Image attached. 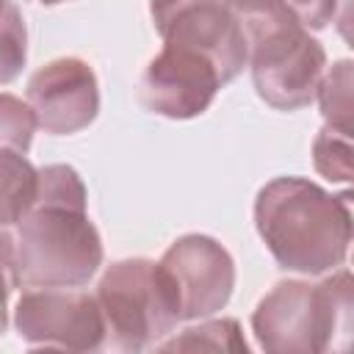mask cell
Segmentation results:
<instances>
[{"instance_id": "1", "label": "cell", "mask_w": 354, "mask_h": 354, "mask_svg": "<svg viewBox=\"0 0 354 354\" xmlns=\"http://www.w3.org/2000/svg\"><path fill=\"white\" fill-rule=\"evenodd\" d=\"M80 174L66 163L39 169L36 199L19 218L14 277L22 288H83L102 266V238L88 218Z\"/></svg>"}, {"instance_id": "2", "label": "cell", "mask_w": 354, "mask_h": 354, "mask_svg": "<svg viewBox=\"0 0 354 354\" xmlns=\"http://www.w3.org/2000/svg\"><path fill=\"white\" fill-rule=\"evenodd\" d=\"M254 227L279 268L318 277L346 263L351 196H335L307 177H274L257 191Z\"/></svg>"}, {"instance_id": "3", "label": "cell", "mask_w": 354, "mask_h": 354, "mask_svg": "<svg viewBox=\"0 0 354 354\" xmlns=\"http://www.w3.org/2000/svg\"><path fill=\"white\" fill-rule=\"evenodd\" d=\"M354 282L348 268H335L321 282L282 279L252 313L257 346L271 354L343 351L351 337Z\"/></svg>"}, {"instance_id": "4", "label": "cell", "mask_w": 354, "mask_h": 354, "mask_svg": "<svg viewBox=\"0 0 354 354\" xmlns=\"http://www.w3.org/2000/svg\"><path fill=\"white\" fill-rule=\"evenodd\" d=\"M241 25L257 97L277 111L310 105L326 69L321 41L282 8L243 14Z\"/></svg>"}, {"instance_id": "5", "label": "cell", "mask_w": 354, "mask_h": 354, "mask_svg": "<svg viewBox=\"0 0 354 354\" xmlns=\"http://www.w3.org/2000/svg\"><path fill=\"white\" fill-rule=\"evenodd\" d=\"M94 299L105 321L108 348L144 351L158 346L180 321L158 263L147 257L111 263L97 282Z\"/></svg>"}, {"instance_id": "6", "label": "cell", "mask_w": 354, "mask_h": 354, "mask_svg": "<svg viewBox=\"0 0 354 354\" xmlns=\"http://www.w3.org/2000/svg\"><path fill=\"white\" fill-rule=\"evenodd\" d=\"M149 14L163 44L207 55L230 83L246 66V36L232 0H149Z\"/></svg>"}, {"instance_id": "7", "label": "cell", "mask_w": 354, "mask_h": 354, "mask_svg": "<svg viewBox=\"0 0 354 354\" xmlns=\"http://www.w3.org/2000/svg\"><path fill=\"white\" fill-rule=\"evenodd\" d=\"M19 340L33 348L97 351L105 348V321L94 293L77 288L25 290L14 307Z\"/></svg>"}, {"instance_id": "8", "label": "cell", "mask_w": 354, "mask_h": 354, "mask_svg": "<svg viewBox=\"0 0 354 354\" xmlns=\"http://www.w3.org/2000/svg\"><path fill=\"white\" fill-rule=\"evenodd\" d=\"M158 268L171 290L180 321H199L218 313L235 288L232 254L202 232L177 238L158 260Z\"/></svg>"}, {"instance_id": "9", "label": "cell", "mask_w": 354, "mask_h": 354, "mask_svg": "<svg viewBox=\"0 0 354 354\" xmlns=\"http://www.w3.org/2000/svg\"><path fill=\"white\" fill-rule=\"evenodd\" d=\"M224 80L207 55L180 44H163L141 72L138 97L158 116L194 119L210 108Z\"/></svg>"}, {"instance_id": "10", "label": "cell", "mask_w": 354, "mask_h": 354, "mask_svg": "<svg viewBox=\"0 0 354 354\" xmlns=\"http://www.w3.org/2000/svg\"><path fill=\"white\" fill-rule=\"evenodd\" d=\"M28 105L44 133L72 136L88 127L100 113L97 75L83 58H55L30 75Z\"/></svg>"}, {"instance_id": "11", "label": "cell", "mask_w": 354, "mask_h": 354, "mask_svg": "<svg viewBox=\"0 0 354 354\" xmlns=\"http://www.w3.org/2000/svg\"><path fill=\"white\" fill-rule=\"evenodd\" d=\"M39 169L17 149H0V227L19 224L36 199Z\"/></svg>"}, {"instance_id": "12", "label": "cell", "mask_w": 354, "mask_h": 354, "mask_svg": "<svg viewBox=\"0 0 354 354\" xmlns=\"http://www.w3.org/2000/svg\"><path fill=\"white\" fill-rule=\"evenodd\" d=\"M155 348L160 351H246V340L241 337V326L235 318H216V321H202L199 326H188L171 340H160Z\"/></svg>"}, {"instance_id": "13", "label": "cell", "mask_w": 354, "mask_h": 354, "mask_svg": "<svg viewBox=\"0 0 354 354\" xmlns=\"http://www.w3.org/2000/svg\"><path fill=\"white\" fill-rule=\"evenodd\" d=\"M315 97L321 102V113L326 127L351 136V61H337L318 83Z\"/></svg>"}, {"instance_id": "14", "label": "cell", "mask_w": 354, "mask_h": 354, "mask_svg": "<svg viewBox=\"0 0 354 354\" xmlns=\"http://www.w3.org/2000/svg\"><path fill=\"white\" fill-rule=\"evenodd\" d=\"M28 61V28L11 0L0 3V86L11 83Z\"/></svg>"}, {"instance_id": "15", "label": "cell", "mask_w": 354, "mask_h": 354, "mask_svg": "<svg viewBox=\"0 0 354 354\" xmlns=\"http://www.w3.org/2000/svg\"><path fill=\"white\" fill-rule=\"evenodd\" d=\"M313 163L318 174H324L332 183H348L351 169V136L324 127L313 141Z\"/></svg>"}, {"instance_id": "16", "label": "cell", "mask_w": 354, "mask_h": 354, "mask_svg": "<svg viewBox=\"0 0 354 354\" xmlns=\"http://www.w3.org/2000/svg\"><path fill=\"white\" fill-rule=\"evenodd\" d=\"M36 130V116L28 102L14 94H0V149L28 152Z\"/></svg>"}, {"instance_id": "17", "label": "cell", "mask_w": 354, "mask_h": 354, "mask_svg": "<svg viewBox=\"0 0 354 354\" xmlns=\"http://www.w3.org/2000/svg\"><path fill=\"white\" fill-rule=\"evenodd\" d=\"M340 3H348V0H282V11H288L301 28L307 30H321L326 28L335 17H337V8Z\"/></svg>"}, {"instance_id": "18", "label": "cell", "mask_w": 354, "mask_h": 354, "mask_svg": "<svg viewBox=\"0 0 354 354\" xmlns=\"http://www.w3.org/2000/svg\"><path fill=\"white\" fill-rule=\"evenodd\" d=\"M14 285V238L6 232V227H0V337L8 326V299Z\"/></svg>"}, {"instance_id": "19", "label": "cell", "mask_w": 354, "mask_h": 354, "mask_svg": "<svg viewBox=\"0 0 354 354\" xmlns=\"http://www.w3.org/2000/svg\"><path fill=\"white\" fill-rule=\"evenodd\" d=\"M279 3H282V0H232L238 17H243V14H257V11H271V8H282ZM285 14H288V11H285Z\"/></svg>"}, {"instance_id": "20", "label": "cell", "mask_w": 354, "mask_h": 354, "mask_svg": "<svg viewBox=\"0 0 354 354\" xmlns=\"http://www.w3.org/2000/svg\"><path fill=\"white\" fill-rule=\"evenodd\" d=\"M36 3H41V6H58V3H66V0H36Z\"/></svg>"}, {"instance_id": "21", "label": "cell", "mask_w": 354, "mask_h": 354, "mask_svg": "<svg viewBox=\"0 0 354 354\" xmlns=\"http://www.w3.org/2000/svg\"><path fill=\"white\" fill-rule=\"evenodd\" d=\"M0 3H3V0H0Z\"/></svg>"}]
</instances>
